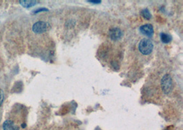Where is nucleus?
Wrapping results in <instances>:
<instances>
[{
  "label": "nucleus",
  "mask_w": 183,
  "mask_h": 130,
  "mask_svg": "<svg viewBox=\"0 0 183 130\" xmlns=\"http://www.w3.org/2000/svg\"><path fill=\"white\" fill-rule=\"evenodd\" d=\"M161 40L163 43H169L172 41V38L171 36L165 33H161Z\"/></svg>",
  "instance_id": "6e6552de"
},
{
  "label": "nucleus",
  "mask_w": 183,
  "mask_h": 130,
  "mask_svg": "<svg viewBox=\"0 0 183 130\" xmlns=\"http://www.w3.org/2000/svg\"><path fill=\"white\" fill-rule=\"evenodd\" d=\"M139 30L142 34L152 37L154 34V27L151 24H145L139 27Z\"/></svg>",
  "instance_id": "39448f33"
},
{
  "label": "nucleus",
  "mask_w": 183,
  "mask_h": 130,
  "mask_svg": "<svg viewBox=\"0 0 183 130\" xmlns=\"http://www.w3.org/2000/svg\"><path fill=\"white\" fill-rule=\"evenodd\" d=\"M161 87L164 93L167 95L169 94L173 90L172 78L169 74H166L161 80Z\"/></svg>",
  "instance_id": "f03ea898"
},
{
  "label": "nucleus",
  "mask_w": 183,
  "mask_h": 130,
  "mask_svg": "<svg viewBox=\"0 0 183 130\" xmlns=\"http://www.w3.org/2000/svg\"><path fill=\"white\" fill-rule=\"evenodd\" d=\"M139 50L143 55H149L152 52L154 45L150 40L143 39L139 43Z\"/></svg>",
  "instance_id": "f257e3e1"
},
{
  "label": "nucleus",
  "mask_w": 183,
  "mask_h": 130,
  "mask_svg": "<svg viewBox=\"0 0 183 130\" xmlns=\"http://www.w3.org/2000/svg\"><path fill=\"white\" fill-rule=\"evenodd\" d=\"M88 2H89V3H93L94 4H100L101 3V1L100 0H88Z\"/></svg>",
  "instance_id": "f8f14e48"
},
{
  "label": "nucleus",
  "mask_w": 183,
  "mask_h": 130,
  "mask_svg": "<svg viewBox=\"0 0 183 130\" xmlns=\"http://www.w3.org/2000/svg\"><path fill=\"white\" fill-rule=\"evenodd\" d=\"M141 14H142V16H143L145 18V19H146L147 20L150 19L152 18V15H151L150 12H149V10L147 9V8L143 9V11H141Z\"/></svg>",
  "instance_id": "1a4fd4ad"
},
{
  "label": "nucleus",
  "mask_w": 183,
  "mask_h": 130,
  "mask_svg": "<svg viewBox=\"0 0 183 130\" xmlns=\"http://www.w3.org/2000/svg\"><path fill=\"white\" fill-rule=\"evenodd\" d=\"M109 36L111 40L116 41L121 39V37L123 36V32L119 27H113L109 31Z\"/></svg>",
  "instance_id": "20e7f679"
},
{
  "label": "nucleus",
  "mask_w": 183,
  "mask_h": 130,
  "mask_svg": "<svg viewBox=\"0 0 183 130\" xmlns=\"http://www.w3.org/2000/svg\"><path fill=\"white\" fill-rule=\"evenodd\" d=\"M4 130H19V128L11 120H7L3 124Z\"/></svg>",
  "instance_id": "423d86ee"
},
{
  "label": "nucleus",
  "mask_w": 183,
  "mask_h": 130,
  "mask_svg": "<svg viewBox=\"0 0 183 130\" xmlns=\"http://www.w3.org/2000/svg\"><path fill=\"white\" fill-rule=\"evenodd\" d=\"M4 101V92L2 89H0V106L2 104V102Z\"/></svg>",
  "instance_id": "9d476101"
},
{
  "label": "nucleus",
  "mask_w": 183,
  "mask_h": 130,
  "mask_svg": "<svg viewBox=\"0 0 183 130\" xmlns=\"http://www.w3.org/2000/svg\"><path fill=\"white\" fill-rule=\"evenodd\" d=\"M43 11H48V9L45 8H38V9H37L36 11H34L33 12L36 14V13H38V12H43Z\"/></svg>",
  "instance_id": "9b49d317"
},
{
  "label": "nucleus",
  "mask_w": 183,
  "mask_h": 130,
  "mask_svg": "<svg viewBox=\"0 0 183 130\" xmlns=\"http://www.w3.org/2000/svg\"><path fill=\"white\" fill-rule=\"evenodd\" d=\"M50 28V24L45 21H38L33 25L32 31L36 34H41L47 31Z\"/></svg>",
  "instance_id": "7ed1b4c3"
},
{
  "label": "nucleus",
  "mask_w": 183,
  "mask_h": 130,
  "mask_svg": "<svg viewBox=\"0 0 183 130\" xmlns=\"http://www.w3.org/2000/svg\"><path fill=\"white\" fill-rule=\"evenodd\" d=\"M19 2L22 6L26 8L34 6L37 4V1H32V0H27H27H22V1H20Z\"/></svg>",
  "instance_id": "0eeeda50"
}]
</instances>
